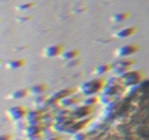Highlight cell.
Instances as JSON below:
<instances>
[{"label": "cell", "mask_w": 149, "mask_h": 140, "mask_svg": "<svg viewBox=\"0 0 149 140\" xmlns=\"http://www.w3.org/2000/svg\"><path fill=\"white\" fill-rule=\"evenodd\" d=\"M111 136L117 140H149V83L124 101L114 118Z\"/></svg>", "instance_id": "cell-1"}, {"label": "cell", "mask_w": 149, "mask_h": 140, "mask_svg": "<svg viewBox=\"0 0 149 140\" xmlns=\"http://www.w3.org/2000/svg\"><path fill=\"white\" fill-rule=\"evenodd\" d=\"M107 140H117V139H114V137L111 136V137H110V139H107Z\"/></svg>", "instance_id": "cell-2"}]
</instances>
